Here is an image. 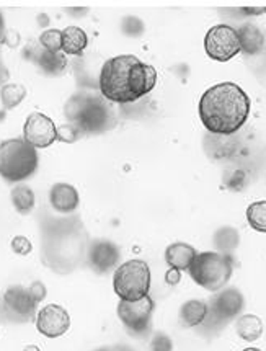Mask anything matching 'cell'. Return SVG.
I'll use <instances>...</instances> for the list:
<instances>
[{"label": "cell", "instance_id": "cell-1", "mask_svg": "<svg viewBox=\"0 0 266 351\" xmlns=\"http://www.w3.org/2000/svg\"><path fill=\"white\" fill-rule=\"evenodd\" d=\"M87 252V230L79 217H48L41 222V260L54 273H72Z\"/></svg>", "mask_w": 266, "mask_h": 351}, {"label": "cell", "instance_id": "cell-2", "mask_svg": "<svg viewBox=\"0 0 266 351\" xmlns=\"http://www.w3.org/2000/svg\"><path fill=\"white\" fill-rule=\"evenodd\" d=\"M157 84V71L132 54L105 61L98 75L100 95L111 104H132L150 93Z\"/></svg>", "mask_w": 266, "mask_h": 351}, {"label": "cell", "instance_id": "cell-3", "mask_svg": "<svg viewBox=\"0 0 266 351\" xmlns=\"http://www.w3.org/2000/svg\"><path fill=\"white\" fill-rule=\"evenodd\" d=\"M250 97L240 85L222 82L213 85L200 100V119L211 134H235L250 114Z\"/></svg>", "mask_w": 266, "mask_h": 351}, {"label": "cell", "instance_id": "cell-4", "mask_svg": "<svg viewBox=\"0 0 266 351\" xmlns=\"http://www.w3.org/2000/svg\"><path fill=\"white\" fill-rule=\"evenodd\" d=\"M64 113L69 123L75 124L84 134H98L113 124V114L105 98L88 92H79L69 98Z\"/></svg>", "mask_w": 266, "mask_h": 351}, {"label": "cell", "instance_id": "cell-5", "mask_svg": "<svg viewBox=\"0 0 266 351\" xmlns=\"http://www.w3.org/2000/svg\"><path fill=\"white\" fill-rule=\"evenodd\" d=\"M38 152L23 138L0 143V177L8 183H20L38 170Z\"/></svg>", "mask_w": 266, "mask_h": 351}, {"label": "cell", "instance_id": "cell-6", "mask_svg": "<svg viewBox=\"0 0 266 351\" xmlns=\"http://www.w3.org/2000/svg\"><path fill=\"white\" fill-rule=\"evenodd\" d=\"M191 280L211 293L224 289L234 273V260L221 252H201L188 268Z\"/></svg>", "mask_w": 266, "mask_h": 351}, {"label": "cell", "instance_id": "cell-7", "mask_svg": "<svg viewBox=\"0 0 266 351\" xmlns=\"http://www.w3.org/2000/svg\"><path fill=\"white\" fill-rule=\"evenodd\" d=\"M150 282H152V273L144 260H128L114 269L113 289L119 301H139L147 298Z\"/></svg>", "mask_w": 266, "mask_h": 351}, {"label": "cell", "instance_id": "cell-8", "mask_svg": "<svg viewBox=\"0 0 266 351\" xmlns=\"http://www.w3.org/2000/svg\"><path fill=\"white\" fill-rule=\"evenodd\" d=\"M204 51L213 61L227 62L242 53L237 29L230 25H214L204 36Z\"/></svg>", "mask_w": 266, "mask_h": 351}, {"label": "cell", "instance_id": "cell-9", "mask_svg": "<svg viewBox=\"0 0 266 351\" xmlns=\"http://www.w3.org/2000/svg\"><path fill=\"white\" fill-rule=\"evenodd\" d=\"M117 311L124 327L134 335L143 337L147 335L152 328L156 302L150 296L139 299V301H119Z\"/></svg>", "mask_w": 266, "mask_h": 351}, {"label": "cell", "instance_id": "cell-10", "mask_svg": "<svg viewBox=\"0 0 266 351\" xmlns=\"http://www.w3.org/2000/svg\"><path fill=\"white\" fill-rule=\"evenodd\" d=\"M3 302H5L8 317H10V324H25L34 319L38 314V301L36 296L33 294L32 288H25V286H10L2 294Z\"/></svg>", "mask_w": 266, "mask_h": 351}, {"label": "cell", "instance_id": "cell-11", "mask_svg": "<svg viewBox=\"0 0 266 351\" xmlns=\"http://www.w3.org/2000/svg\"><path fill=\"white\" fill-rule=\"evenodd\" d=\"M245 307V298L237 288L221 289L209 302V315L206 320L213 324H226L240 317Z\"/></svg>", "mask_w": 266, "mask_h": 351}, {"label": "cell", "instance_id": "cell-12", "mask_svg": "<svg viewBox=\"0 0 266 351\" xmlns=\"http://www.w3.org/2000/svg\"><path fill=\"white\" fill-rule=\"evenodd\" d=\"M23 139L34 149H46L58 141V128L45 113H32L25 121Z\"/></svg>", "mask_w": 266, "mask_h": 351}, {"label": "cell", "instance_id": "cell-13", "mask_svg": "<svg viewBox=\"0 0 266 351\" xmlns=\"http://www.w3.org/2000/svg\"><path fill=\"white\" fill-rule=\"evenodd\" d=\"M36 328L41 335L59 338L71 328V315L59 304H48L36 314Z\"/></svg>", "mask_w": 266, "mask_h": 351}, {"label": "cell", "instance_id": "cell-14", "mask_svg": "<svg viewBox=\"0 0 266 351\" xmlns=\"http://www.w3.org/2000/svg\"><path fill=\"white\" fill-rule=\"evenodd\" d=\"M119 248L110 241H95L88 245L87 262L98 275H105L119 263Z\"/></svg>", "mask_w": 266, "mask_h": 351}, {"label": "cell", "instance_id": "cell-15", "mask_svg": "<svg viewBox=\"0 0 266 351\" xmlns=\"http://www.w3.org/2000/svg\"><path fill=\"white\" fill-rule=\"evenodd\" d=\"M49 203L51 208L59 214H71L79 208L80 196L75 186L71 183L59 182L53 185L49 191Z\"/></svg>", "mask_w": 266, "mask_h": 351}, {"label": "cell", "instance_id": "cell-16", "mask_svg": "<svg viewBox=\"0 0 266 351\" xmlns=\"http://www.w3.org/2000/svg\"><path fill=\"white\" fill-rule=\"evenodd\" d=\"M196 255H198L196 248L184 242H173L165 248V262L170 265V268L180 269V271H184V269L188 271Z\"/></svg>", "mask_w": 266, "mask_h": 351}, {"label": "cell", "instance_id": "cell-17", "mask_svg": "<svg viewBox=\"0 0 266 351\" xmlns=\"http://www.w3.org/2000/svg\"><path fill=\"white\" fill-rule=\"evenodd\" d=\"M209 315V304L200 299H190L180 309V320L184 327L195 328L206 322Z\"/></svg>", "mask_w": 266, "mask_h": 351}, {"label": "cell", "instance_id": "cell-18", "mask_svg": "<svg viewBox=\"0 0 266 351\" xmlns=\"http://www.w3.org/2000/svg\"><path fill=\"white\" fill-rule=\"evenodd\" d=\"M239 35V41H240V49L242 53H245L248 56H255L261 53L265 46V35L263 32L253 23H245L242 25L237 29Z\"/></svg>", "mask_w": 266, "mask_h": 351}, {"label": "cell", "instance_id": "cell-19", "mask_svg": "<svg viewBox=\"0 0 266 351\" xmlns=\"http://www.w3.org/2000/svg\"><path fill=\"white\" fill-rule=\"evenodd\" d=\"M88 46V35L80 27L62 29V53L66 56H82Z\"/></svg>", "mask_w": 266, "mask_h": 351}, {"label": "cell", "instance_id": "cell-20", "mask_svg": "<svg viewBox=\"0 0 266 351\" xmlns=\"http://www.w3.org/2000/svg\"><path fill=\"white\" fill-rule=\"evenodd\" d=\"M34 61H36L40 69L48 75H61L67 67V56L64 53H49L46 49H40L34 54Z\"/></svg>", "mask_w": 266, "mask_h": 351}, {"label": "cell", "instance_id": "cell-21", "mask_svg": "<svg viewBox=\"0 0 266 351\" xmlns=\"http://www.w3.org/2000/svg\"><path fill=\"white\" fill-rule=\"evenodd\" d=\"M235 330L237 335L245 341H256L263 335V322L258 315L243 314L240 315L235 322Z\"/></svg>", "mask_w": 266, "mask_h": 351}, {"label": "cell", "instance_id": "cell-22", "mask_svg": "<svg viewBox=\"0 0 266 351\" xmlns=\"http://www.w3.org/2000/svg\"><path fill=\"white\" fill-rule=\"evenodd\" d=\"M12 204H14L15 211L21 214V216H27L34 209V191L28 185H16L10 193Z\"/></svg>", "mask_w": 266, "mask_h": 351}, {"label": "cell", "instance_id": "cell-23", "mask_svg": "<svg viewBox=\"0 0 266 351\" xmlns=\"http://www.w3.org/2000/svg\"><path fill=\"white\" fill-rule=\"evenodd\" d=\"M213 242H214V247L217 248L216 252H221V254L229 255L230 252L235 250L240 243L239 230L234 228H229V226L217 229L216 234H214V237H213Z\"/></svg>", "mask_w": 266, "mask_h": 351}, {"label": "cell", "instance_id": "cell-24", "mask_svg": "<svg viewBox=\"0 0 266 351\" xmlns=\"http://www.w3.org/2000/svg\"><path fill=\"white\" fill-rule=\"evenodd\" d=\"M27 97V90L20 84H5L0 88V100L5 110H14Z\"/></svg>", "mask_w": 266, "mask_h": 351}, {"label": "cell", "instance_id": "cell-25", "mask_svg": "<svg viewBox=\"0 0 266 351\" xmlns=\"http://www.w3.org/2000/svg\"><path fill=\"white\" fill-rule=\"evenodd\" d=\"M247 221L253 230L266 234V199L255 201L247 208Z\"/></svg>", "mask_w": 266, "mask_h": 351}, {"label": "cell", "instance_id": "cell-26", "mask_svg": "<svg viewBox=\"0 0 266 351\" xmlns=\"http://www.w3.org/2000/svg\"><path fill=\"white\" fill-rule=\"evenodd\" d=\"M40 45L49 53H62V32L56 28L45 29L40 36Z\"/></svg>", "mask_w": 266, "mask_h": 351}, {"label": "cell", "instance_id": "cell-27", "mask_svg": "<svg viewBox=\"0 0 266 351\" xmlns=\"http://www.w3.org/2000/svg\"><path fill=\"white\" fill-rule=\"evenodd\" d=\"M82 136H84V132L72 123H67V124H64V126L58 128V141H61V143L72 144V143H75L79 138H82Z\"/></svg>", "mask_w": 266, "mask_h": 351}, {"label": "cell", "instance_id": "cell-28", "mask_svg": "<svg viewBox=\"0 0 266 351\" xmlns=\"http://www.w3.org/2000/svg\"><path fill=\"white\" fill-rule=\"evenodd\" d=\"M121 29L128 36H141L144 33V23L143 20L136 19V16H126L123 20Z\"/></svg>", "mask_w": 266, "mask_h": 351}, {"label": "cell", "instance_id": "cell-29", "mask_svg": "<svg viewBox=\"0 0 266 351\" xmlns=\"http://www.w3.org/2000/svg\"><path fill=\"white\" fill-rule=\"evenodd\" d=\"M149 350L150 351H173V341H171V338L169 335H165V333L157 332L156 335L152 337V340H150Z\"/></svg>", "mask_w": 266, "mask_h": 351}, {"label": "cell", "instance_id": "cell-30", "mask_svg": "<svg viewBox=\"0 0 266 351\" xmlns=\"http://www.w3.org/2000/svg\"><path fill=\"white\" fill-rule=\"evenodd\" d=\"M10 247L16 255H21V256L29 255L33 250V243L29 242V239L25 237V235H15V237L12 239Z\"/></svg>", "mask_w": 266, "mask_h": 351}, {"label": "cell", "instance_id": "cell-31", "mask_svg": "<svg viewBox=\"0 0 266 351\" xmlns=\"http://www.w3.org/2000/svg\"><path fill=\"white\" fill-rule=\"evenodd\" d=\"M245 183H247V177H245V172H242V170H235V172H232L226 178L227 188H230V190L234 191L243 190Z\"/></svg>", "mask_w": 266, "mask_h": 351}, {"label": "cell", "instance_id": "cell-32", "mask_svg": "<svg viewBox=\"0 0 266 351\" xmlns=\"http://www.w3.org/2000/svg\"><path fill=\"white\" fill-rule=\"evenodd\" d=\"M180 280H182V271H180V269L170 268L169 271L165 273V282L169 286H177Z\"/></svg>", "mask_w": 266, "mask_h": 351}, {"label": "cell", "instance_id": "cell-33", "mask_svg": "<svg viewBox=\"0 0 266 351\" xmlns=\"http://www.w3.org/2000/svg\"><path fill=\"white\" fill-rule=\"evenodd\" d=\"M0 324H10V317H8V311L5 302H3L2 294H0Z\"/></svg>", "mask_w": 266, "mask_h": 351}, {"label": "cell", "instance_id": "cell-34", "mask_svg": "<svg viewBox=\"0 0 266 351\" xmlns=\"http://www.w3.org/2000/svg\"><path fill=\"white\" fill-rule=\"evenodd\" d=\"M3 35H5V23H3V16L0 14V43H2Z\"/></svg>", "mask_w": 266, "mask_h": 351}, {"label": "cell", "instance_id": "cell-35", "mask_svg": "<svg viewBox=\"0 0 266 351\" xmlns=\"http://www.w3.org/2000/svg\"><path fill=\"white\" fill-rule=\"evenodd\" d=\"M111 351H134L130 346H124V345H119V346H114V348H110Z\"/></svg>", "mask_w": 266, "mask_h": 351}, {"label": "cell", "instance_id": "cell-36", "mask_svg": "<svg viewBox=\"0 0 266 351\" xmlns=\"http://www.w3.org/2000/svg\"><path fill=\"white\" fill-rule=\"evenodd\" d=\"M25 351H40V348H38V346H27Z\"/></svg>", "mask_w": 266, "mask_h": 351}, {"label": "cell", "instance_id": "cell-37", "mask_svg": "<svg viewBox=\"0 0 266 351\" xmlns=\"http://www.w3.org/2000/svg\"><path fill=\"white\" fill-rule=\"evenodd\" d=\"M243 351H261V350H258V348H245Z\"/></svg>", "mask_w": 266, "mask_h": 351}, {"label": "cell", "instance_id": "cell-38", "mask_svg": "<svg viewBox=\"0 0 266 351\" xmlns=\"http://www.w3.org/2000/svg\"><path fill=\"white\" fill-rule=\"evenodd\" d=\"M95 351H111L110 348H100V350H95Z\"/></svg>", "mask_w": 266, "mask_h": 351}, {"label": "cell", "instance_id": "cell-39", "mask_svg": "<svg viewBox=\"0 0 266 351\" xmlns=\"http://www.w3.org/2000/svg\"><path fill=\"white\" fill-rule=\"evenodd\" d=\"M0 75H2V64H0Z\"/></svg>", "mask_w": 266, "mask_h": 351}, {"label": "cell", "instance_id": "cell-40", "mask_svg": "<svg viewBox=\"0 0 266 351\" xmlns=\"http://www.w3.org/2000/svg\"><path fill=\"white\" fill-rule=\"evenodd\" d=\"M265 14H266V8H265Z\"/></svg>", "mask_w": 266, "mask_h": 351}]
</instances>
